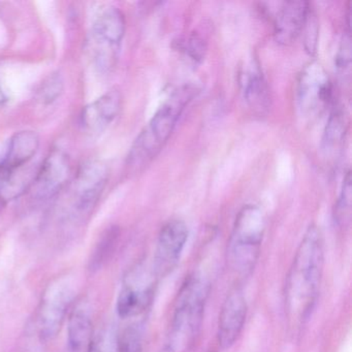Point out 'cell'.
<instances>
[{
    "label": "cell",
    "instance_id": "3957f363",
    "mask_svg": "<svg viewBox=\"0 0 352 352\" xmlns=\"http://www.w3.org/2000/svg\"><path fill=\"white\" fill-rule=\"evenodd\" d=\"M210 284L206 278L193 274L179 290L168 333L170 352H185L199 337L209 296Z\"/></svg>",
    "mask_w": 352,
    "mask_h": 352
},
{
    "label": "cell",
    "instance_id": "8fae6325",
    "mask_svg": "<svg viewBox=\"0 0 352 352\" xmlns=\"http://www.w3.org/2000/svg\"><path fill=\"white\" fill-rule=\"evenodd\" d=\"M188 226L180 219L166 222L156 243L153 269L158 277L168 275L178 263L188 240Z\"/></svg>",
    "mask_w": 352,
    "mask_h": 352
},
{
    "label": "cell",
    "instance_id": "4316f807",
    "mask_svg": "<svg viewBox=\"0 0 352 352\" xmlns=\"http://www.w3.org/2000/svg\"><path fill=\"white\" fill-rule=\"evenodd\" d=\"M8 100H9V98H8L7 92L3 89V83L0 80V106H3Z\"/></svg>",
    "mask_w": 352,
    "mask_h": 352
},
{
    "label": "cell",
    "instance_id": "277c9868",
    "mask_svg": "<svg viewBox=\"0 0 352 352\" xmlns=\"http://www.w3.org/2000/svg\"><path fill=\"white\" fill-rule=\"evenodd\" d=\"M267 219L263 210L255 205L241 209L234 220L228 246V261L238 275L253 271L261 254Z\"/></svg>",
    "mask_w": 352,
    "mask_h": 352
},
{
    "label": "cell",
    "instance_id": "6da1fadb",
    "mask_svg": "<svg viewBox=\"0 0 352 352\" xmlns=\"http://www.w3.org/2000/svg\"><path fill=\"white\" fill-rule=\"evenodd\" d=\"M323 265L322 232L312 224L302 236L286 278L285 312L292 329H298L310 318L318 298Z\"/></svg>",
    "mask_w": 352,
    "mask_h": 352
},
{
    "label": "cell",
    "instance_id": "cb8c5ba5",
    "mask_svg": "<svg viewBox=\"0 0 352 352\" xmlns=\"http://www.w3.org/2000/svg\"><path fill=\"white\" fill-rule=\"evenodd\" d=\"M142 344L141 329L131 325L117 339V352H142Z\"/></svg>",
    "mask_w": 352,
    "mask_h": 352
},
{
    "label": "cell",
    "instance_id": "9a60e30c",
    "mask_svg": "<svg viewBox=\"0 0 352 352\" xmlns=\"http://www.w3.org/2000/svg\"><path fill=\"white\" fill-rule=\"evenodd\" d=\"M122 107V96L118 89L109 90L98 100L86 106L81 113L80 122L87 133H98L106 131L117 118Z\"/></svg>",
    "mask_w": 352,
    "mask_h": 352
},
{
    "label": "cell",
    "instance_id": "d4e9b609",
    "mask_svg": "<svg viewBox=\"0 0 352 352\" xmlns=\"http://www.w3.org/2000/svg\"><path fill=\"white\" fill-rule=\"evenodd\" d=\"M317 25L318 24H317L316 16H315L314 12L311 11L306 25L302 30V34H305V47L310 54H313L316 51L317 34H318Z\"/></svg>",
    "mask_w": 352,
    "mask_h": 352
},
{
    "label": "cell",
    "instance_id": "52a82bcc",
    "mask_svg": "<svg viewBox=\"0 0 352 352\" xmlns=\"http://www.w3.org/2000/svg\"><path fill=\"white\" fill-rule=\"evenodd\" d=\"M109 180V168L102 160H88L80 168L72 186L69 218L83 221L98 205Z\"/></svg>",
    "mask_w": 352,
    "mask_h": 352
},
{
    "label": "cell",
    "instance_id": "7a4b0ae2",
    "mask_svg": "<svg viewBox=\"0 0 352 352\" xmlns=\"http://www.w3.org/2000/svg\"><path fill=\"white\" fill-rule=\"evenodd\" d=\"M199 91L197 84H183L164 100L131 145L126 158L129 173H139L155 160L174 133L181 115Z\"/></svg>",
    "mask_w": 352,
    "mask_h": 352
},
{
    "label": "cell",
    "instance_id": "5b68a950",
    "mask_svg": "<svg viewBox=\"0 0 352 352\" xmlns=\"http://www.w3.org/2000/svg\"><path fill=\"white\" fill-rule=\"evenodd\" d=\"M333 86L324 67L311 61L302 67L296 79L294 98L302 118L314 120L331 106Z\"/></svg>",
    "mask_w": 352,
    "mask_h": 352
},
{
    "label": "cell",
    "instance_id": "ba28073f",
    "mask_svg": "<svg viewBox=\"0 0 352 352\" xmlns=\"http://www.w3.org/2000/svg\"><path fill=\"white\" fill-rule=\"evenodd\" d=\"M75 296V286L67 278H57L49 284L38 309V327L42 339L50 341L58 335Z\"/></svg>",
    "mask_w": 352,
    "mask_h": 352
},
{
    "label": "cell",
    "instance_id": "5bb4252c",
    "mask_svg": "<svg viewBox=\"0 0 352 352\" xmlns=\"http://www.w3.org/2000/svg\"><path fill=\"white\" fill-rule=\"evenodd\" d=\"M310 3L307 1H285L274 19V38L278 44L288 46L302 34L310 15Z\"/></svg>",
    "mask_w": 352,
    "mask_h": 352
},
{
    "label": "cell",
    "instance_id": "ffe728a7",
    "mask_svg": "<svg viewBox=\"0 0 352 352\" xmlns=\"http://www.w3.org/2000/svg\"><path fill=\"white\" fill-rule=\"evenodd\" d=\"M351 172L347 170L342 183L341 191L338 197L333 211V219L339 226L349 223L351 216Z\"/></svg>",
    "mask_w": 352,
    "mask_h": 352
},
{
    "label": "cell",
    "instance_id": "484cf974",
    "mask_svg": "<svg viewBox=\"0 0 352 352\" xmlns=\"http://www.w3.org/2000/svg\"><path fill=\"white\" fill-rule=\"evenodd\" d=\"M85 352H117V340L94 338Z\"/></svg>",
    "mask_w": 352,
    "mask_h": 352
},
{
    "label": "cell",
    "instance_id": "603a6c76",
    "mask_svg": "<svg viewBox=\"0 0 352 352\" xmlns=\"http://www.w3.org/2000/svg\"><path fill=\"white\" fill-rule=\"evenodd\" d=\"M181 44L183 54L193 63H201L207 53V42L201 34L193 32L185 38Z\"/></svg>",
    "mask_w": 352,
    "mask_h": 352
},
{
    "label": "cell",
    "instance_id": "ac0fdd59",
    "mask_svg": "<svg viewBox=\"0 0 352 352\" xmlns=\"http://www.w3.org/2000/svg\"><path fill=\"white\" fill-rule=\"evenodd\" d=\"M347 117L343 109L333 108L329 113L321 139V151L324 157L335 160L343 149L347 135Z\"/></svg>",
    "mask_w": 352,
    "mask_h": 352
},
{
    "label": "cell",
    "instance_id": "30bf717a",
    "mask_svg": "<svg viewBox=\"0 0 352 352\" xmlns=\"http://www.w3.org/2000/svg\"><path fill=\"white\" fill-rule=\"evenodd\" d=\"M71 174L69 155L63 150L53 149L45 158L28 190L36 201H48L67 186Z\"/></svg>",
    "mask_w": 352,
    "mask_h": 352
},
{
    "label": "cell",
    "instance_id": "2e32d148",
    "mask_svg": "<svg viewBox=\"0 0 352 352\" xmlns=\"http://www.w3.org/2000/svg\"><path fill=\"white\" fill-rule=\"evenodd\" d=\"M40 147V138L32 131L16 133L10 141L7 153L0 166L11 170H23L24 166L36 156Z\"/></svg>",
    "mask_w": 352,
    "mask_h": 352
},
{
    "label": "cell",
    "instance_id": "7402d4cb",
    "mask_svg": "<svg viewBox=\"0 0 352 352\" xmlns=\"http://www.w3.org/2000/svg\"><path fill=\"white\" fill-rule=\"evenodd\" d=\"M351 36L350 30L342 36L335 56V69L338 76L343 80H347L351 73Z\"/></svg>",
    "mask_w": 352,
    "mask_h": 352
},
{
    "label": "cell",
    "instance_id": "7c38bea8",
    "mask_svg": "<svg viewBox=\"0 0 352 352\" xmlns=\"http://www.w3.org/2000/svg\"><path fill=\"white\" fill-rule=\"evenodd\" d=\"M247 311L244 292L240 287H234L226 296L220 310L217 339L222 349H230L238 341L244 329Z\"/></svg>",
    "mask_w": 352,
    "mask_h": 352
},
{
    "label": "cell",
    "instance_id": "9c48e42d",
    "mask_svg": "<svg viewBox=\"0 0 352 352\" xmlns=\"http://www.w3.org/2000/svg\"><path fill=\"white\" fill-rule=\"evenodd\" d=\"M157 274L152 267L140 263L125 278L117 298V312L122 318L139 316L151 304L155 292Z\"/></svg>",
    "mask_w": 352,
    "mask_h": 352
},
{
    "label": "cell",
    "instance_id": "4fadbf2b",
    "mask_svg": "<svg viewBox=\"0 0 352 352\" xmlns=\"http://www.w3.org/2000/svg\"><path fill=\"white\" fill-rule=\"evenodd\" d=\"M239 86L248 108L254 114L263 115L271 104L269 86L256 59L245 61L239 72Z\"/></svg>",
    "mask_w": 352,
    "mask_h": 352
},
{
    "label": "cell",
    "instance_id": "83f0119b",
    "mask_svg": "<svg viewBox=\"0 0 352 352\" xmlns=\"http://www.w3.org/2000/svg\"><path fill=\"white\" fill-rule=\"evenodd\" d=\"M210 352H215V351H210Z\"/></svg>",
    "mask_w": 352,
    "mask_h": 352
},
{
    "label": "cell",
    "instance_id": "d6986e66",
    "mask_svg": "<svg viewBox=\"0 0 352 352\" xmlns=\"http://www.w3.org/2000/svg\"><path fill=\"white\" fill-rule=\"evenodd\" d=\"M119 238L118 228H112L107 230L100 242L96 245L89 261V270L96 272L104 265L114 252L115 246Z\"/></svg>",
    "mask_w": 352,
    "mask_h": 352
},
{
    "label": "cell",
    "instance_id": "44dd1931",
    "mask_svg": "<svg viewBox=\"0 0 352 352\" xmlns=\"http://www.w3.org/2000/svg\"><path fill=\"white\" fill-rule=\"evenodd\" d=\"M65 89L63 77L59 73H52L41 84L36 91V98L45 106L52 104L56 102Z\"/></svg>",
    "mask_w": 352,
    "mask_h": 352
},
{
    "label": "cell",
    "instance_id": "8992f818",
    "mask_svg": "<svg viewBox=\"0 0 352 352\" xmlns=\"http://www.w3.org/2000/svg\"><path fill=\"white\" fill-rule=\"evenodd\" d=\"M125 17L116 7H107L96 16L92 24V52L96 67L110 72L116 65L125 36Z\"/></svg>",
    "mask_w": 352,
    "mask_h": 352
},
{
    "label": "cell",
    "instance_id": "e0dca14e",
    "mask_svg": "<svg viewBox=\"0 0 352 352\" xmlns=\"http://www.w3.org/2000/svg\"><path fill=\"white\" fill-rule=\"evenodd\" d=\"M69 345L73 352H85L94 339L92 318L87 304H78L69 314L67 324Z\"/></svg>",
    "mask_w": 352,
    "mask_h": 352
}]
</instances>
